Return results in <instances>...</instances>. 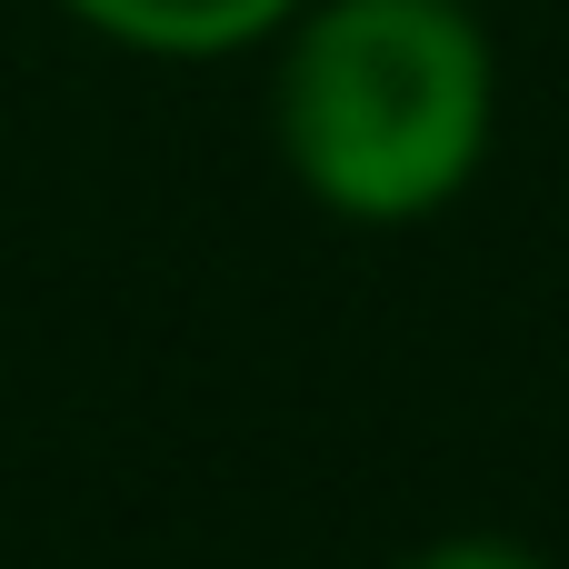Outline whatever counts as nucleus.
Listing matches in <instances>:
<instances>
[{"label": "nucleus", "instance_id": "3", "mask_svg": "<svg viewBox=\"0 0 569 569\" xmlns=\"http://www.w3.org/2000/svg\"><path fill=\"white\" fill-rule=\"evenodd\" d=\"M390 569H550L530 540H510V530H440V540H420L410 560Z\"/></svg>", "mask_w": 569, "mask_h": 569}, {"label": "nucleus", "instance_id": "2", "mask_svg": "<svg viewBox=\"0 0 569 569\" xmlns=\"http://www.w3.org/2000/svg\"><path fill=\"white\" fill-rule=\"evenodd\" d=\"M50 10L70 30H90L100 50H120V60L220 70V60H260L300 0H50Z\"/></svg>", "mask_w": 569, "mask_h": 569}, {"label": "nucleus", "instance_id": "1", "mask_svg": "<svg viewBox=\"0 0 569 569\" xmlns=\"http://www.w3.org/2000/svg\"><path fill=\"white\" fill-rule=\"evenodd\" d=\"M260 60L270 150L340 230H420L500 150V40L480 0H300Z\"/></svg>", "mask_w": 569, "mask_h": 569}]
</instances>
